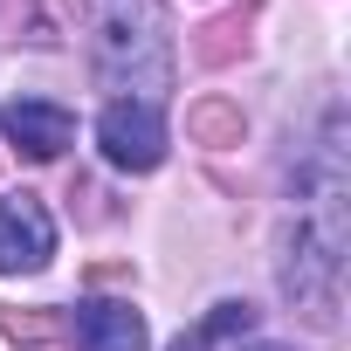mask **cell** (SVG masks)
<instances>
[{
	"mask_svg": "<svg viewBox=\"0 0 351 351\" xmlns=\"http://www.w3.org/2000/svg\"><path fill=\"white\" fill-rule=\"evenodd\" d=\"M337 282H344V145H337V110L296 180V221H289V262L282 289L303 303L310 324H337Z\"/></svg>",
	"mask_w": 351,
	"mask_h": 351,
	"instance_id": "1",
	"label": "cell"
},
{
	"mask_svg": "<svg viewBox=\"0 0 351 351\" xmlns=\"http://www.w3.org/2000/svg\"><path fill=\"white\" fill-rule=\"evenodd\" d=\"M83 35H90V69L110 90H138V104H152L172 83V49L152 0H83Z\"/></svg>",
	"mask_w": 351,
	"mask_h": 351,
	"instance_id": "2",
	"label": "cell"
},
{
	"mask_svg": "<svg viewBox=\"0 0 351 351\" xmlns=\"http://www.w3.org/2000/svg\"><path fill=\"white\" fill-rule=\"evenodd\" d=\"M97 145H104V158H110L117 172H152V165L165 158V117H158V104H138V97L104 104Z\"/></svg>",
	"mask_w": 351,
	"mask_h": 351,
	"instance_id": "3",
	"label": "cell"
},
{
	"mask_svg": "<svg viewBox=\"0 0 351 351\" xmlns=\"http://www.w3.org/2000/svg\"><path fill=\"white\" fill-rule=\"evenodd\" d=\"M56 255V221L35 193L0 200V276H35Z\"/></svg>",
	"mask_w": 351,
	"mask_h": 351,
	"instance_id": "4",
	"label": "cell"
},
{
	"mask_svg": "<svg viewBox=\"0 0 351 351\" xmlns=\"http://www.w3.org/2000/svg\"><path fill=\"white\" fill-rule=\"evenodd\" d=\"M0 131H8L14 152H28V158H56V152L76 138V117H69L62 104H35V97H21V104L0 110Z\"/></svg>",
	"mask_w": 351,
	"mask_h": 351,
	"instance_id": "5",
	"label": "cell"
},
{
	"mask_svg": "<svg viewBox=\"0 0 351 351\" xmlns=\"http://www.w3.org/2000/svg\"><path fill=\"white\" fill-rule=\"evenodd\" d=\"M76 337H83V351H145V317L131 303H83Z\"/></svg>",
	"mask_w": 351,
	"mask_h": 351,
	"instance_id": "6",
	"label": "cell"
},
{
	"mask_svg": "<svg viewBox=\"0 0 351 351\" xmlns=\"http://www.w3.org/2000/svg\"><path fill=\"white\" fill-rule=\"evenodd\" d=\"M262 21V8H255V0H241V8H228V14H214L200 35H193V56L207 62V69H228L241 49H248V28Z\"/></svg>",
	"mask_w": 351,
	"mask_h": 351,
	"instance_id": "7",
	"label": "cell"
},
{
	"mask_svg": "<svg viewBox=\"0 0 351 351\" xmlns=\"http://www.w3.org/2000/svg\"><path fill=\"white\" fill-rule=\"evenodd\" d=\"M186 131H193V145H241L248 117H241V104H228V97H200V104L186 110Z\"/></svg>",
	"mask_w": 351,
	"mask_h": 351,
	"instance_id": "8",
	"label": "cell"
},
{
	"mask_svg": "<svg viewBox=\"0 0 351 351\" xmlns=\"http://www.w3.org/2000/svg\"><path fill=\"white\" fill-rule=\"evenodd\" d=\"M248 324H255V310H248V303H214V310H207V317H200L180 344H172V351H214L221 337H241Z\"/></svg>",
	"mask_w": 351,
	"mask_h": 351,
	"instance_id": "9",
	"label": "cell"
},
{
	"mask_svg": "<svg viewBox=\"0 0 351 351\" xmlns=\"http://www.w3.org/2000/svg\"><path fill=\"white\" fill-rule=\"evenodd\" d=\"M0 330H8L14 344H56V337L69 330V317H62V310H42V303H35V310H0Z\"/></svg>",
	"mask_w": 351,
	"mask_h": 351,
	"instance_id": "10",
	"label": "cell"
},
{
	"mask_svg": "<svg viewBox=\"0 0 351 351\" xmlns=\"http://www.w3.org/2000/svg\"><path fill=\"white\" fill-rule=\"evenodd\" d=\"M248 351H282V344H248Z\"/></svg>",
	"mask_w": 351,
	"mask_h": 351,
	"instance_id": "11",
	"label": "cell"
}]
</instances>
